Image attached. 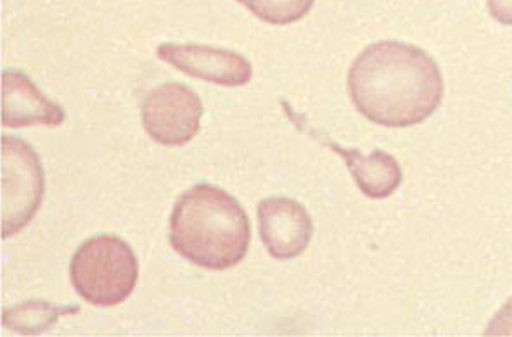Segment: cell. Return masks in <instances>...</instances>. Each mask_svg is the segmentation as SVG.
Here are the masks:
<instances>
[{"label": "cell", "mask_w": 512, "mask_h": 337, "mask_svg": "<svg viewBox=\"0 0 512 337\" xmlns=\"http://www.w3.org/2000/svg\"><path fill=\"white\" fill-rule=\"evenodd\" d=\"M263 246L276 260L300 256L314 236V222L303 204L289 198H267L258 204Z\"/></svg>", "instance_id": "cell-8"}, {"label": "cell", "mask_w": 512, "mask_h": 337, "mask_svg": "<svg viewBox=\"0 0 512 337\" xmlns=\"http://www.w3.org/2000/svg\"><path fill=\"white\" fill-rule=\"evenodd\" d=\"M250 220L229 192L198 184L184 192L173 206L170 244L196 267L229 270L248 255Z\"/></svg>", "instance_id": "cell-2"}, {"label": "cell", "mask_w": 512, "mask_h": 337, "mask_svg": "<svg viewBox=\"0 0 512 337\" xmlns=\"http://www.w3.org/2000/svg\"><path fill=\"white\" fill-rule=\"evenodd\" d=\"M201 118L203 102L182 83L160 85L142 102V125L161 146H186L198 135Z\"/></svg>", "instance_id": "cell-5"}, {"label": "cell", "mask_w": 512, "mask_h": 337, "mask_svg": "<svg viewBox=\"0 0 512 337\" xmlns=\"http://www.w3.org/2000/svg\"><path fill=\"white\" fill-rule=\"evenodd\" d=\"M158 56L189 77L222 87H243L253 77V66L243 54L201 44H161Z\"/></svg>", "instance_id": "cell-6"}, {"label": "cell", "mask_w": 512, "mask_h": 337, "mask_svg": "<svg viewBox=\"0 0 512 337\" xmlns=\"http://www.w3.org/2000/svg\"><path fill=\"white\" fill-rule=\"evenodd\" d=\"M282 108L286 111L289 120L295 123L296 128L303 134L310 135L312 139L320 144L333 149L334 153L345 159L348 170L352 173L355 184L360 191L364 192L367 198L384 199L397 191L402 184V168L397 163V159L384 151H374L371 154H362L355 149H345L338 146L334 140L329 139L322 132H317L308 125L303 116L295 113L289 108L286 101H282Z\"/></svg>", "instance_id": "cell-7"}, {"label": "cell", "mask_w": 512, "mask_h": 337, "mask_svg": "<svg viewBox=\"0 0 512 337\" xmlns=\"http://www.w3.org/2000/svg\"><path fill=\"white\" fill-rule=\"evenodd\" d=\"M256 18L270 25H291L307 16L314 0H237Z\"/></svg>", "instance_id": "cell-11"}, {"label": "cell", "mask_w": 512, "mask_h": 337, "mask_svg": "<svg viewBox=\"0 0 512 337\" xmlns=\"http://www.w3.org/2000/svg\"><path fill=\"white\" fill-rule=\"evenodd\" d=\"M78 312V306L54 305L42 299H30L21 305L6 308L2 318L4 327L9 331L18 332L21 336H37L49 331L64 315H77Z\"/></svg>", "instance_id": "cell-10"}, {"label": "cell", "mask_w": 512, "mask_h": 337, "mask_svg": "<svg viewBox=\"0 0 512 337\" xmlns=\"http://www.w3.org/2000/svg\"><path fill=\"white\" fill-rule=\"evenodd\" d=\"M44 168L25 140H2V234H20L37 215L44 199Z\"/></svg>", "instance_id": "cell-4"}, {"label": "cell", "mask_w": 512, "mask_h": 337, "mask_svg": "<svg viewBox=\"0 0 512 337\" xmlns=\"http://www.w3.org/2000/svg\"><path fill=\"white\" fill-rule=\"evenodd\" d=\"M66 113L58 102L40 92L23 71L7 70L2 75V125L6 128L59 127Z\"/></svg>", "instance_id": "cell-9"}, {"label": "cell", "mask_w": 512, "mask_h": 337, "mask_svg": "<svg viewBox=\"0 0 512 337\" xmlns=\"http://www.w3.org/2000/svg\"><path fill=\"white\" fill-rule=\"evenodd\" d=\"M348 89L367 120L383 127H412L440 106L443 78L426 52L388 40L369 45L355 59Z\"/></svg>", "instance_id": "cell-1"}, {"label": "cell", "mask_w": 512, "mask_h": 337, "mask_svg": "<svg viewBox=\"0 0 512 337\" xmlns=\"http://www.w3.org/2000/svg\"><path fill=\"white\" fill-rule=\"evenodd\" d=\"M70 279L87 303L109 308L134 293L139 263L132 248L120 237H90L71 260Z\"/></svg>", "instance_id": "cell-3"}, {"label": "cell", "mask_w": 512, "mask_h": 337, "mask_svg": "<svg viewBox=\"0 0 512 337\" xmlns=\"http://www.w3.org/2000/svg\"><path fill=\"white\" fill-rule=\"evenodd\" d=\"M488 11L493 20L512 25V0H488Z\"/></svg>", "instance_id": "cell-13"}, {"label": "cell", "mask_w": 512, "mask_h": 337, "mask_svg": "<svg viewBox=\"0 0 512 337\" xmlns=\"http://www.w3.org/2000/svg\"><path fill=\"white\" fill-rule=\"evenodd\" d=\"M487 336H512V299L507 301L492 322L488 325Z\"/></svg>", "instance_id": "cell-12"}]
</instances>
